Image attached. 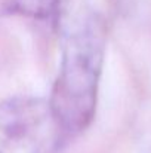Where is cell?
Masks as SVG:
<instances>
[{
  "label": "cell",
  "mask_w": 151,
  "mask_h": 153,
  "mask_svg": "<svg viewBox=\"0 0 151 153\" xmlns=\"http://www.w3.org/2000/svg\"><path fill=\"white\" fill-rule=\"evenodd\" d=\"M67 137L49 100L13 97L0 102V153H56Z\"/></svg>",
  "instance_id": "obj_2"
},
{
  "label": "cell",
  "mask_w": 151,
  "mask_h": 153,
  "mask_svg": "<svg viewBox=\"0 0 151 153\" xmlns=\"http://www.w3.org/2000/svg\"><path fill=\"white\" fill-rule=\"evenodd\" d=\"M52 19L59 36L61 67L48 100L65 132L79 134L96 110L105 27L91 0H56Z\"/></svg>",
  "instance_id": "obj_1"
}]
</instances>
